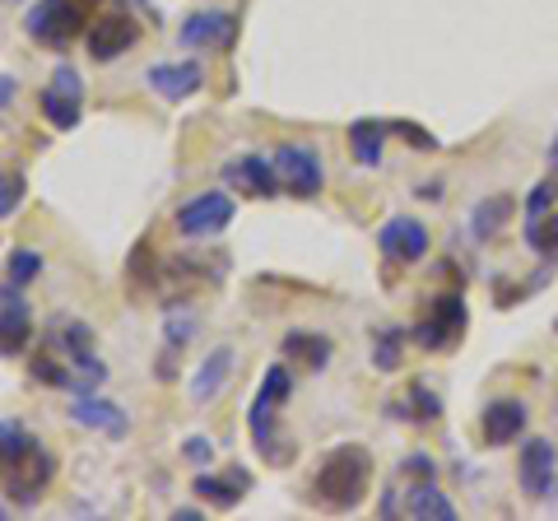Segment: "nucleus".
<instances>
[{
    "label": "nucleus",
    "mask_w": 558,
    "mask_h": 521,
    "mask_svg": "<svg viewBox=\"0 0 558 521\" xmlns=\"http://www.w3.org/2000/svg\"><path fill=\"white\" fill-rule=\"evenodd\" d=\"M191 489H196V498H205L209 508H233V502L252 489V475L242 471V465H233V471H223V475L201 471L196 480H191Z\"/></svg>",
    "instance_id": "nucleus-16"
},
{
    "label": "nucleus",
    "mask_w": 558,
    "mask_h": 521,
    "mask_svg": "<svg viewBox=\"0 0 558 521\" xmlns=\"http://www.w3.org/2000/svg\"><path fill=\"white\" fill-rule=\"evenodd\" d=\"M480 433L488 447H502L526 433V405L521 401H488L484 405V420H480Z\"/></svg>",
    "instance_id": "nucleus-13"
},
{
    "label": "nucleus",
    "mask_w": 558,
    "mask_h": 521,
    "mask_svg": "<svg viewBox=\"0 0 558 521\" xmlns=\"http://www.w3.org/2000/svg\"><path fill=\"white\" fill-rule=\"evenodd\" d=\"M135 5H145V0H135Z\"/></svg>",
    "instance_id": "nucleus-41"
},
{
    "label": "nucleus",
    "mask_w": 558,
    "mask_h": 521,
    "mask_svg": "<svg viewBox=\"0 0 558 521\" xmlns=\"http://www.w3.org/2000/svg\"><path fill=\"white\" fill-rule=\"evenodd\" d=\"M28 33H33V43H43V47L75 43L80 33H89V5H84V0H43V5L28 14Z\"/></svg>",
    "instance_id": "nucleus-4"
},
{
    "label": "nucleus",
    "mask_w": 558,
    "mask_h": 521,
    "mask_svg": "<svg viewBox=\"0 0 558 521\" xmlns=\"http://www.w3.org/2000/svg\"><path fill=\"white\" fill-rule=\"evenodd\" d=\"M233 223V201L223 191H201L196 201H186L178 210V233L182 238H215Z\"/></svg>",
    "instance_id": "nucleus-7"
},
{
    "label": "nucleus",
    "mask_w": 558,
    "mask_h": 521,
    "mask_svg": "<svg viewBox=\"0 0 558 521\" xmlns=\"http://www.w3.org/2000/svg\"><path fill=\"white\" fill-rule=\"evenodd\" d=\"M223 178H229L233 186H242V191H252V196H275V191H279L275 163L256 159V154H247V159H233L229 168H223Z\"/></svg>",
    "instance_id": "nucleus-19"
},
{
    "label": "nucleus",
    "mask_w": 558,
    "mask_h": 521,
    "mask_svg": "<svg viewBox=\"0 0 558 521\" xmlns=\"http://www.w3.org/2000/svg\"><path fill=\"white\" fill-rule=\"evenodd\" d=\"M140 43V24L131 14H108V20H98L94 33H89V57L94 61H117L121 51H131Z\"/></svg>",
    "instance_id": "nucleus-11"
},
{
    "label": "nucleus",
    "mask_w": 558,
    "mask_h": 521,
    "mask_svg": "<svg viewBox=\"0 0 558 521\" xmlns=\"http://www.w3.org/2000/svg\"><path fill=\"white\" fill-rule=\"evenodd\" d=\"M172 521H201V512L196 508H178V512H172Z\"/></svg>",
    "instance_id": "nucleus-37"
},
{
    "label": "nucleus",
    "mask_w": 558,
    "mask_h": 521,
    "mask_svg": "<svg viewBox=\"0 0 558 521\" xmlns=\"http://www.w3.org/2000/svg\"><path fill=\"white\" fill-rule=\"evenodd\" d=\"M526 242H531V252L554 256V252H558V210L535 215V219L526 223Z\"/></svg>",
    "instance_id": "nucleus-24"
},
{
    "label": "nucleus",
    "mask_w": 558,
    "mask_h": 521,
    "mask_svg": "<svg viewBox=\"0 0 558 521\" xmlns=\"http://www.w3.org/2000/svg\"><path fill=\"white\" fill-rule=\"evenodd\" d=\"M512 215V196L508 191H498V196H484L480 205H475V215H470V233H475L480 242H488L498 229H502V219Z\"/></svg>",
    "instance_id": "nucleus-22"
},
{
    "label": "nucleus",
    "mask_w": 558,
    "mask_h": 521,
    "mask_svg": "<svg viewBox=\"0 0 558 521\" xmlns=\"http://www.w3.org/2000/svg\"><path fill=\"white\" fill-rule=\"evenodd\" d=\"M387 131L396 135V141H405L410 149H438V135L424 131V126H414V121H391Z\"/></svg>",
    "instance_id": "nucleus-27"
},
{
    "label": "nucleus",
    "mask_w": 558,
    "mask_h": 521,
    "mask_svg": "<svg viewBox=\"0 0 558 521\" xmlns=\"http://www.w3.org/2000/svg\"><path fill=\"white\" fill-rule=\"evenodd\" d=\"M554 201H558V182L549 178V182H539L531 196H526V215H531V219H535V215H549V210H554Z\"/></svg>",
    "instance_id": "nucleus-31"
},
{
    "label": "nucleus",
    "mask_w": 558,
    "mask_h": 521,
    "mask_svg": "<svg viewBox=\"0 0 558 521\" xmlns=\"http://www.w3.org/2000/svg\"><path fill=\"white\" fill-rule=\"evenodd\" d=\"M368 489H373V457L363 447H354V443L336 447L317 465V498L326 502V508L349 512V508H359V502L368 498Z\"/></svg>",
    "instance_id": "nucleus-1"
},
{
    "label": "nucleus",
    "mask_w": 558,
    "mask_h": 521,
    "mask_svg": "<svg viewBox=\"0 0 558 521\" xmlns=\"http://www.w3.org/2000/svg\"><path fill=\"white\" fill-rule=\"evenodd\" d=\"M33 377L47 381V387H61V391H75V381H80L61 359H51V354H38V359H33Z\"/></svg>",
    "instance_id": "nucleus-26"
},
{
    "label": "nucleus",
    "mask_w": 558,
    "mask_h": 521,
    "mask_svg": "<svg viewBox=\"0 0 558 521\" xmlns=\"http://www.w3.org/2000/svg\"><path fill=\"white\" fill-rule=\"evenodd\" d=\"M61 350L70 363H84V359H94V331L84 322H70L65 331H61Z\"/></svg>",
    "instance_id": "nucleus-25"
},
{
    "label": "nucleus",
    "mask_w": 558,
    "mask_h": 521,
    "mask_svg": "<svg viewBox=\"0 0 558 521\" xmlns=\"http://www.w3.org/2000/svg\"><path fill=\"white\" fill-rule=\"evenodd\" d=\"M465 322H470V312H465L461 293H438L433 312L414 326V340L424 344V350H451V344L465 336Z\"/></svg>",
    "instance_id": "nucleus-5"
},
{
    "label": "nucleus",
    "mask_w": 558,
    "mask_h": 521,
    "mask_svg": "<svg viewBox=\"0 0 558 521\" xmlns=\"http://www.w3.org/2000/svg\"><path fill=\"white\" fill-rule=\"evenodd\" d=\"M57 475V461H51V451L33 438L20 457H14L5 471H0V480H5V494L20 502V508H33L43 494H47V480Z\"/></svg>",
    "instance_id": "nucleus-3"
},
{
    "label": "nucleus",
    "mask_w": 558,
    "mask_h": 521,
    "mask_svg": "<svg viewBox=\"0 0 558 521\" xmlns=\"http://www.w3.org/2000/svg\"><path fill=\"white\" fill-rule=\"evenodd\" d=\"M229 377H233V350H229V344H219V350H209V354H205L196 381H191V401H196V405L215 401Z\"/></svg>",
    "instance_id": "nucleus-18"
},
{
    "label": "nucleus",
    "mask_w": 558,
    "mask_h": 521,
    "mask_svg": "<svg viewBox=\"0 0 558 521\" xmlns=\"http://www.w3.org/2000/svg\"><path fill=\"white\" fill-rule=\"evenodd\" d=\"M10 98H14V80H10V75H0V108H5Z\"/></svg>",
    "instance_id": "nucleus-36"
},
{
    "label": "nucleus",
    "mask_w": 558,
    "mask_h": 521,
    "mask_svg": "<svg viewBox=\"0 0 558 521\" xmlns=\"http://www.w3.org/2000/svg\"><path fill=\"white\" fill-rule=\"evenodd\" d=\"M405 512L410 517H433V521H457V502H451L428 475L424 484H414V489L405 494Z\"/></svg>",
    "instance_id": "nucleus-21"
},
{
    "label": "nucleus",
    "mask_w": 558,
    "mask_h": 521,
    "mask_svg": "<svg viewBox=\"0 0 558 521\" xmlns=\"http://www.w3.org/2000/svg\"><path fill=\"white\" fill-rule=\"evenodd\" d=\"M289 391H293V377H289V363H275V368L260 377V391H256V401H252V414H247V424H252V443L260 447V457H266L270 465L279 461H289L293 451H279L275 447V414L279 405L289 401Z\"/></svg>",
    "instance_id": "nucleus-2"
},
{
    "label": "nucleus",
    "mask_w": 558,
    "mask_h": 521,
    "mask_svg": "<svg viewBox=\"0 0 558 521\" xmlns=\"http://www.w3.org/2000/svg\"><path fill=\"white\" fill-rule=\"evenodd\" d=\"M201 80H205V71L196 61H178V65H149V89L154 94H163L168 102H182V98H191L201 89Z\"/></svg>",
    "instance_id": "nucleus-15"
},
{
    "label": "nucleus",
    "mask_w": 558,
    "mask_h": 521,
    "mask_svg": "<svg viewBox=\"0 0 558 521\" xmlns=\"http://www.w3.org/2000/svg\"><path fill=\"white\" fill-rule=\"evenodd\" d=\"M28 340H33L28 303L14 289H0V359H14L20 350H28Z\"/></svg>",
    "instance_id": "nucleus-10"
},
{
    "label": "nucleus",
    "mask_w": 558,
    "mask_h": 521,
    "mask_svg": "<svg viewBox=\"0 0 558 521\" xmlns=\"http://www.w3.org/2000/svg\"><path fill=\"white\" fill-rule=\"evenodd\" d=\"M377 242H381V252L396 256V260H418V256L428 252V229L418 219L400 215V219H391L387 229L377 233Z\"/></svg>",
    "instance_id": "nucleus-14"
},
{
    "label": "nucleus",
    "mask_w": 558,
    "mask_h": 521,
    "mask_svg": "<svg viewBox=\"0 0 558 521\" xmlns=\"http://www.w3.org/2000/svg\"><path fill=\"white\" fill-rule=\"evenodd\" d=\"M84 5H89V10H94V5H98V0H84Z\"/></svg>",
    "instance_id": "nucleus-40"
},
{
    "label": "nucleus",
    "mask_w": 558,
    "mask_h": 521,
    "mask_svg": "<svg viewBox=\"0 0 558 521\" xmlns=\"http://www.w3.org/2000/svg\"><path fill=\"white\" fill-rule=\"evenodd\" d=\"M191 331H196V317H191V312H182V317H172V322H168L172 344H186V340H191Z\"/></svg>",
    "instance_id": "nucleus-34"
},
{
    "label": "nucleus",
    "mask_w": 558,
    "mask_h": 521,
    "mask_svg": "<svg viewBox=\"0 0 558 521\" xmlns=\"http://www.w3.org/2000/svg\"><path fill=\"white\" fill-rule=\"evenodd\" d=\"M182 47H233L238 38V20L233 14H219V10H205V14H191L182 24Z\"/></svg>",
    "instance_id": "nucleus-12"
},
{
    "label": "nucleus",
    "mask_w": 558,
    "mask_h": 521,
    "mask_svg": "<svg viewBox=\"0 0 558 521\" xmlns=\"http://www.w3.org/2000/svg\"><path fill=\"white\" fill-rule=\"evenodd\" d=\"M182 451H186V461H196V465L205 461V465H209V438H186Z\"/></svg>",
    "instance_id": "nucleus-35"
},
{
    "label": "nucleus",
    "mask_w": 558,
    "mask_h": 521,
    "mask_svg": "<svg viewBox=\"0 0 558 521\" xmlns=\"http://www.w3.org/2000/svg\"><path fill=\"white\" fill-rule=\"evenodd\" d=\"M279 354H284L289 368H307V373H322L330 363V340L317 331H289L279 340Z\"/></svg>",
    "instance_id": "nucleus-17"
},
{
    "label": "nucleus",
    "mask_w": 558,
    "mask_h": 521,
    "mask_svg": "<svg viewBox=\"0 0 558 521\" xmlns=\"http://www.w3.org/2000/svg\"><path fill=\"white\" fill-rule=\"evenodd\" d=\"M126 270H131V280H135L140 289H149V284H154V256H149V242H140Z\"/></svg>",
    "instance_id": "nucleus-32"
},
{
    "label": "nucleus",
    "mask_w": 558,
    "mask_h": 521,
    "mask_svg": "<svg viewBox=\"0 0 558 521\" xmlns=\"http://www.w3.org/2000/svg\"><path fill=\"white\" fill-rule=\"evenodd\" d=\"M275 172H279V186L289 191V196H317L322 191V159H317V149L312 145H299V141H289V145H279L275 149Z\"/></svg>",
    "instance_id": "nucleus-6"
},
{
    "label": "nucleus",
    "mask_w": 558,
    "mask_h": 521,
    "mask_svg": "<svg viewBox=\"0 0 558 521\" xmlns=\"http://www.w3.org/2000/svg\"><path fill=\"white\" fill-rule=\"evenodd\" d=\"M0 521H5V502H0Z\"/></svg>",
    "instance_id": "nucleus-39"
},
{
    "label": "nucleus",
    "mask_w": 558,
    "mask_h": 521,
    "mask_svg": "<svg viewBox=\"0 0 558 521\" xmlns=\"http://www.w3.org/2000/svg\"><path fill=\"white\" fill-rule=\"evenodd\" d=\"M33 438H28V433L20 428V424H0V471H5V465L14 461V457H20V451L28 447Z\"/></svg>",
    "instance_id": "nucleus-29"
},
{
    "label": "nucleus",
    "mask_w": 558,
    "mask_h": 521,
    "mask_svg": "<svg viewBox=\"0 0 558 521\" xmlns=\"http://www.w3.org/2000/svg\"><path fill=\"white\" fill-rule=\"evenodd\" d=\"M24 201V178L20 172H0V219H10Z\"/></svg>",
    "instance_id": "nucleus-30"
},
{
    "label": "nucleus",
    "mask_w": 558,
    "mask_h": 521,
    "mask_svg": "<svg viewBox=\"0 0 558 521\" xmlns=\"http://www.w3.org/2000/svg\"><path fill=\"white\" fill-rule=\"evenodd\" d=\"M70 414H75V424L98 428V433H108V438H121V433L131 428V424H126V414H121V405L98 401V396H80V401L70 405Z\"/></svg>",
    "instance_id": "nucleus-20"
},
{
    "label": "nucleus",
    "mask_w": 558,
    "mask_h": 521,
    "mask_svg": "<svg viewBox=\"0 0 558 521\" xmlns=\"http://www.w3.org/2000/svg\"><path fill=\"white\" fill-rule=\"evenodd\" d=\"M38 270H43V256H38V252H28V247H24V252H14V256H10V284H20V289H24L28 280H38Z\"/></svg>",
    "instance_id": "nucleus-28"
},
{
    "label": "nucleus",
    "mask_w": 558,
    "mask_h": 521,
    "mask_svg": "<svg viewBox=\"0 0 558 521\" xmlns=\"http://www.w3.org/2000/svg\"><path fill=\"white\" fill-rule=\"evenodd\" d=\"M549 159H554V168H558V135H554V149H549Z\"/></svg>",
    "instance_id": "nucleus-38"
},
{
    "label": "nucleus",
    "mask_w": 558,
    "mask_h": 521,
    "mask_svg": "<svg viewBox=\"0 0 558 521\" xmlns=\"http://www.w3.org/2000/svg\"><path fill=\"white\" fill-rule=\"evenodd\" d=\"M517 475H521V489H526V498H545L554 489V480H558V451H554V443L535 438V443L521 447Z\"/></svg>",
    "instance_id": "nucleus-9"
},
{
    "label": "nucleus",
    "mask_w": 558,
    "mask_h": 521,
    "mask_svg": "<svg viewBox=\"0 0 558 521\" xmlns=\"http://www.w3.org/2000/svg\"><path fill=\"white\" fill-rule=\"evenodd\" d=\"M387 126L381 121H354L349 126V145H354V159L359 163H368V168H377L381 163V141H387Z\"/></svg>",
    "instance_id": "nucleus-23"
},
{
    "label": "nucleus",
    "mask_w": 558,
    "mask_h": 521,
    "mask_svg": "<svg viewBox=\"0 0 558 521\" xmlns=\"http://www.w3.org/2000/svg\"><path fill=\"white\" fill-rule=\"evenodd\" d=\"M373 363H377V368H396V363H400V331H377V354H373Z\"/></svg>",
    "instance_id": "nucleus-33"
},
{
    "label": "nucleus",
    "mask_w": 558,
    "mask_h": 521,
    "mask_svg": "<svg viewBox=\"0 0 558 521\" xmlns=\"http://www.w3.org/2000/svg\"><path fill=\"white\" fill-rule=\"evenodd\" d=\"M43 117L57 131H75L80 126V117H84V84H80V75L70 71V65H57V75H51L47 94H43Z\"/></svg>",
    "instance_id": "nucleus-8"
}]
</instances>
